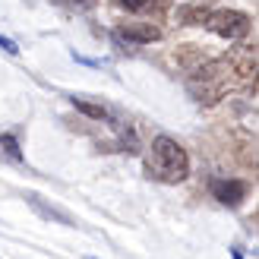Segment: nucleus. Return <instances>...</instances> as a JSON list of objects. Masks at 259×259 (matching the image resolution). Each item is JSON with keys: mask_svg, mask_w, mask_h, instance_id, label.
I'll use <instances>...</instances> for the list:
<instances>
[{"mask_svg": "<svg viewBox=\"0 0 259 259\" xmlns=\"http://www.w3.org/2000/svg\"><path fill=\"white\" fill-rule=\"evenodd\" d=\"M25 199H29V205H32V209H35L38 215H41V218H48V222L67 225V228H73V225H76L70 212H63V209H54V205H45V202H41V196H38V193H29V196H25Z\"/></svg>", "mask_w": 259, "mask_h": 259, "instance_id": "obj_5", "label": "nucleus"}, {"mask_svg": "<svg viewBox=\"0 0 259 259\" xmlns=\"http://www.w3.org/2000/svg\"><path fill=\"white\" fill-rule=\"evenodd\" d=\"M73 108L82 111L85 117H92V120H108L111 117V111L105 105H95V101H89V98H73Z\"/></svg>", "mask_w": 259, "mask_h": 259, "instance_id": "obj_7", "label": "nucleus"}, {"mask_svg": "<svg viewBox=\"0 0 259 259\" xmlns=\"http://www.w3.org/2000/svg\"><path fill=\"white\" fill-rule=\"evenodd\" d=\"M149 174L164 180V184H180L190 174V155L171 136H155L152 139V158H149Z\"/></svg>", "mask_w": 259, "mask_h": 259, "instance_id": "obj_1", "label": "nucleus"}, {"mask_svg": "<svg viewBox=\"0 0 259 259\" xmlns=\"http://www.w3.org/2000/svg\"><path fill=\"white\" fill-rule=\"evenodd\" d=\"M205 16H209V13H205L202 7H193V10H184V13H180V19H184L187 25H196V22H205Z\"/></svg>", "mask_w": 259, "mask_h": 259, "instance_id": "obj_9", "label": "nucleus"}, {"mask_svg": "<svg viewBox=\"0 0 259 259\" xmlns=\"http://www.w3.org/2000/svg\"><path fill=\"white\" fill-rule=\"evenodd\" d=\"M85 259H95V256H85Z\"/></svg>", "mask_w": 259, "mask_h": 259, "instance_id": "obj_13", "label": "nucleus"}, {"mask_svg": "<svg viewBox=\"0 0 259 259\" xmlns=\"http://www.w3.org/2000/svg\"><path fill=\"white\" fill-rule=\"evenodd\" d=\"M0 51H4V54H19L16 41H10V38H4V35H0Z\"/></svg>", "mask_w": 259, "mask_h": 259, "instance_id": "obj_11", "label": "nucleus"}, {"mask_svg": "<svg viewBox=\"0 0 259 259\" xmlns=\"http://www.w3.org/2000/svg\"><path fill=\"white\" fill-rule=\"evenodd\" d=\"M117 4L133 10V13H149V10H161L167 0H117Z\"/></svg>", "mask_w": 259, "mask_h": 259, "instance_id": "obj_8", "label": "nucleus"}, {"mask_svg": "<svg viewBox=\"0 0 259 259\" xmlns=\"http://www.w3.org/2000/svg\"><path fill=\"white\" fill-rule=\"evenodd\" d=\"M231 259H243V253H240V247H231Z\"/></svg>", "mask_w": 259, "mask_h": 259, "instance_id": "obj_12", "label": "nucleus"}, {"mask_svg": "<svg viewBox=\"0 0 259 259\" xmlns=\"http://www.w3.org/2000/svg\"><path fill=\"white\" fill-rule=\"evenodd\" d=\"M205 25H209V32L228 38V41H237L250 32V16L240 10H215L205 16Z\"/></svg>", "mask_w": 259, "mask_h": 259, "instance_id": "obj_2", "label": "nucleus"}, {"mask_svg": "<svg viewBox=\"0 0 259 259\" xmlns=\"http://www.w3.org/2000/svg\"><path fill=\"white\" fill-rule=\"evenodd\" d=\"M247 184L243 180H212V196L222 202V205H240L243 199H247Z\"/></svg>", "mask_w": 259, "mask_h": 259, "instance_id": "obj_4", "label": "nucleus"}, {"mask_svg": "<svg viewBox=\"0 0 259 259\" xmlns=\"http://www.w3.org/2000/svg\"><path fill=\"white\" fill-rule=\"evenodd\" d=\"M117 38H123L126 45H149L161 38V29L152 22H123L117 29Z\"/></svg>", "mask_w": 259, "mask_h": 259, "instance_id": "obj_3", "label": "nucleus"}, {"mask_svg": "<svg viewBox=\"0 0 259 259\" xmlns=\"http://www.w3.org/2000/svg\"><path fill=\"white\" fill-rule=\"evenodd\" d=\"M54 4L73 7V10H89V7H95V0H54Z\"/></svg>", "mask_w": 259, "mask_h": 259, "instance_id": "obj_10", "label": "nucleus"}, {"mask_svg": "<svg viewBox=\"0 0 259 259\" xmlns=\"http://www.w3.org/2000/svg\"><path fill=\"white\" fill-rule=\"evenodd\" d=\"M0 158L10 164H22V149H19L16 133H0Z\"/></svg>", "mask_w": 259, "mask_h": 259, "instance_id": "obj_6", "label": "nucleus"}]
</instances>
